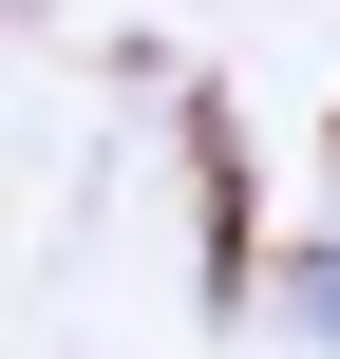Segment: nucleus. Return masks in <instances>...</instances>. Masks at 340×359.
Wrapping results in <instances>:
<instances>
[{"label":"nucleus","mask_w":340,"mask_h":359,"mask_svg":"<svg viewBox=\"0 0 340 359\" xmlns=\"http://www.w3.org/2000/svg\"><path fill=\"white\" fill-rule=\"evenodd\" d=\"M189 189H208V303H246V133H227V95H189Z\"/></svg>","instance_id":"f257e3e1"}]
</instances>
